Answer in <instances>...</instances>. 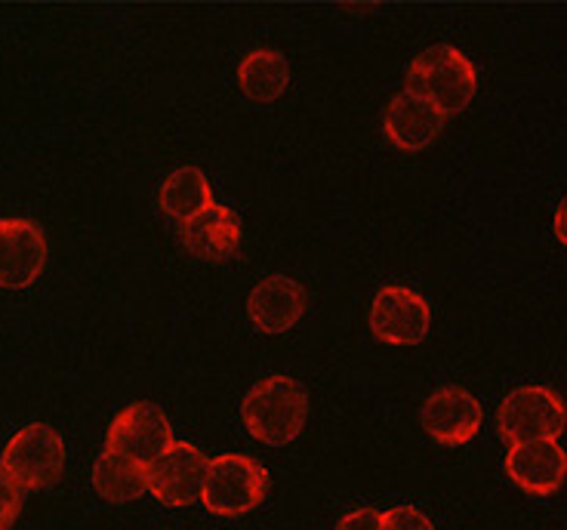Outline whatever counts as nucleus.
Segmentation results:
<instances>
[{
	"mask_svg": "<svg viewBox=\"0 0 567 530\" xmlns=\"http://www.w3.org/2000/svg\"><path fill=\"white\" fill-rule=\"evenodd\" d=\"M179 241L192 257L207 259V262H223L235 257L241 247V219L235 210L213 204L204 214L183 222Z\"/></svg>",
	"mask_w": 567,
	"mask_h": 530,
	"instance_id": "obj_14",
	"label": "nucleus"
},
{
	"mask_svg": "<svg viewBox=\"0 0 567 530\" xmlns=\"http://www.w3.org/2000/svg\"><path fill=\"white\" fill-rule=\"evenodd\" d=\"M19 509H22V493L16 488L13 478L3 472V466H0V530L13 528Z\"/></svg>",
	"mask_w": 567,
	"mask_h": 530,
	"instance_id": "obj_18",
	"label": "nucleus"
},
{
	"mask_svg": "<svg viewBox=\"0 0 567 530\" xmlns=\"http://www.w3.org/2000/svg\"><path fill=\"white\" fill-rule=\"evenodd\" d=\"M478 74L451 43H435L413 59L408 69V93L429 102L441 115H456L475 100Z\"/></svg>",
	"mask_w": 567,
	"mask_h": 530,
	"instance_id": "obj_2",
	"label": "nucleus"
},
{
	"mask_svg": "<svg viewBox=\"0 0 567 530\" xmlns=\"http://www.w3.org/2000/svg\"><path fill=\"white\" fill-rule=\"evenodd\" d=\"M176 441H173L171 419L155 402L130 404L127 411L114 416L109 426V438H105V450L133 459L145 469L157 457H164Z\"/></svg>",
	"mask_w": 567,
	"mask_h": 530,
	"instance_id": "obj_6",
	"label": "nucleus"
},
{
	"mask_svg": "<svg viewBox=\"0 0 567 530\" xmlns=\"http://www.w3.org/2000/svg\"><path fill=\"white\" fill-rule=\"evenodd\" d=\"M269 493V472L244 454H223L210 459L200 502L213 516H247Z\"/></svg>",
	"mask_w": 567,
	"mask_h": 530,
	"instance_id": "obj_3",
	"label": "nucleus"
},
{
	"mask_svg": "<svg viewBox=\"0 0 567 530\" xmlns=\"http://www.w3.org/2000/svg\"><path fill=\"white\" fill-rule=\"evenodd\" d=\"M337 530H383V516L377 509H354L340 518Z\"/></svg>",
	"mask_w": 567,
	"mask_h": 530,
	"instance_id": "obj_20",
	"label": "nucleus"
},
{
	"mask_svg": "<svg viewBox=\"0 0 567 530\" xmlns=\"http://www.w3.org/2000/svg\"><path fill=\"white\" fill-rule=\"evenodd\" d=\"M420 419H423V429L439 445L460 447L468 445L478 435L484 411L478 398L468 395L466 388H439L435 395L425 398Z\"/></svg>",
	"mask_w": 567,
	"mask_h": 530,
	"instance_id": "obj_9",
	"label": "nucleus"
},
{
	"mask_svg": "<svg viewBox=\"0 0 567 530\" xmlns=\"http://www.w3.org/2000/svg\"><path fill=\"white\" fill-rule=\"evenodd\" d=\"M241 419L256 441L290 445L309 419V395L290 376H266L244 395Z\"/></svg>",
	"mask_w": 567,
	"mask_h": 530,
	"instance_id": "obj_1",
	"label": "nucleus"
},
{
	"mask_svg": "<svg viewBox=\"0 0 567 530\" xmlns=\"http://www.w3.org/2000/svg\"><path fill=\"white\" fill-rule=\"evenodd\" d=\"M3 472L16 481V488L43 490L53 488L65 472V445L62 435L47 423H31L16 432L0 457Z\"/></svg>",
	"mask_w": 567,
	"mask_h": 530,
	"instance_id": "obj_5",
	"label": "nucleus"
},
{
	"mask_svg": "<svg viewBox=\"0 0 567 530\" xmlns=\"http://www.w3.org/2000/svg\"><path fill=\"white\" fill-rule=\"evenodd\" d=\"M567 426L565 402L546 386H522L496 411V429L509 445L555 441Z\"/></svg>",
	"mask_w": 567,
	"mask_h": 530,
	"instance_id": "obj_4",
	"label": "nucleus"
},
{
	"mask_svg": "<svg viewBox=\"0 0 567 530\" xmlns=\"http://www.w3.org/2000/svg\"><path fill=\"white\" fill-rule=\"evenodd\" d=\"M444 127V115L439 108H432L429 102L416 100L413 93H398L395 100H389L383 112V133L389 143L401 152H423L425 145L439 139Z\"/></svg>",
	"mask_w": 567,
	"mask_h": 530,
	"instance_id": "obj_13",
	"label": "nucleus"
},
{
	"mask_svg": "<svg viewBox=\"0 0 567 530\" xmlns=\"http://www.w3.org/2000/svg\"><path fill=\"white\" fill-rule=\"evenodd\" d=\"M383 530H435L432 521L413 509V506H398V509H389L383 516Z\"/></svg>",
	"mask_w": 567,
	"mask_h": 530,
	"instance_id": "obj_19",
	"label": "nucleus"
},
{
	"mask_svg": "<svg viewBox=\"0 0 567 530\" xmlns=\"http://www.w3.org/2000/svg\"><path fill=\"white\" fill-rule=\"evenodd\" d=\"M157 204L167 216L179 219V222H188V219L204 214L207 207H213L210 179L204 176L200 167H179L164 179Z\"/></svg>",
	"mask_w": 567,
	"mask_h": 530,
	"instance_id": "obj_15",
	"label": "nucleus"
},
{
	"mask_svg": "<svg viewBox=\"0 0 567 530\" xmlns=\"http://www.w3.org/2000/svg\"><path fill=\"white\" fill-rule=\"evenodd\" d=\"M93 488L102 500L109 502H133L148 490L145 485V466L133 459L105 450L93 466Z\"/></svg>",
	"mask_w": 567,
	"mask_h": 530,
	"instance_id": "obj_17",
	"label": "nucleus"
},
{
	"mask_svg": "<svg viewBox=\"0 0 567 530\" xmlns=\"http://www.w3.org/2000/svg\"><path fill=\"white\" fill-rule=\"evenodd\" d=\"M432 324V312L420 293L408 287H383L370 305V330L389 345L423 343Z\"/></svg>",
	"mask_w": 567,
	"mask_h": 530,
	"instance_id": "obj_8",
	"label": "nucleus"
},
{
	"mask_svg": "<svg viewBox=\"0 0 567 530\" xmlns=\"http://www.w3.org/2000/svg\"><path fill=\"white\" fill-rule=\"evenodd\" d=\"M207 469H210V459L204 457L198 447L176 441L164 457H157L145 469V485H148V493H155V500L183 509L200 500Z\"/></svg>",
	"mask_w": 567,
	"mask_h": 530,
	"instance_id": "obj_7",
	"label": "nucleus"
},
{
	"mask_svg": "<svg viewBox=\"0 0 567 530\" xmlns=\"http://www.w3.org/2000/svg\"><path fill=\"white\" fill-rule=\"evenodd\" d=\"M306 305H309V297H306L299 281L287 278V274H271L250 290L247 312H250L256 330L284 333L306 315Z\"/></svg>",
	"mask_w": 567,
	"mask_h": 530,
	"instance_id": "obj_12",
	"label": "nucleus"
},
{
	"mask_svg": "<svg viewBox=\"0 0 567 530\" xmlns=\"http://www.w3.org/2000/svg\"><path fill=\"white\" fill-rule=\"evenodd\" d=\"M506 475L515 488H522L530 497H549L565 485L567 454L555 441L512 445L506 454Z\"/></svg>",
	"mask_w": 567,
	"mask_h": 530,
	"instance_id": "obj_11",
	"label": "nucleus"
},
{
	"mask_svg": "<svg viewBox=\"0 0 567 530\" xmlns=\"http://www.w3.org/2000/svg\"><path fill=\"white\" fill-rule=\"evenodd\" d=\"M238 84L254 102H275L290 84V69L278 50H254L238 65Z\"/></svg>",
	"mask_w": 567,
	"mask_h": 530,
	"instance_id": "obj_16",
	"label": "nucleus"
},
{
	"mask_svg": "<svg viewBox=\"0 0 567 530\" xmlns=\"http://www.w3.org/2000/svg\"><path fill=\"white\" fill-rule=\"evenodd\" d=\"M47 266V238L29 219H0V287L34 284Z\"/></svg>",
	"mask_w": 567,
	"mask_h": 530,
	"instance_id": "obj_10",
	"label": "nucleus"
},
{
	"mask_svg": "<svg viewBox=\"0 0 567 530\" xmlns=\"http://www.w3.org/2000/svg\"><path fill=\"white\" fill-rule=\"evenodd\" d=\"M555 238L561 241V247H567V198L555 210Z\"/></svg>",
	"mask_w": 567,
	"mask_h": 530,
	"instance_id": "obj_21",
	"label": "nucleus"
}]
</instances>
